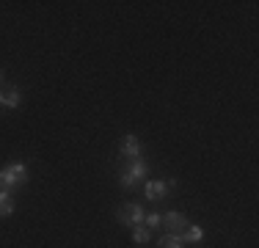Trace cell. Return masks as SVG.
Listing matches in <instances>:
<instances>
[{"label":"cell","instance_id":"11","mask_svg":"<svg viewBox=\"0 0 259 248\" xmlns=\"http://www.w3.org/2000/svg\"><path fill=\"white\" fill-rule=\"evenodd\" d=\"M157 248H185V243L180 234H165V237H160Z\"/></svg>","mask_w":259,"mask_h":248},{"label":"cell","instance_id":"14","mask_svg":"<svg viewBox=\"0 0 259 248\" xmlns=\"http://www.w3.org/2000/svg\"><path fill=\"white\" fill-rule=\"evenodd\" d=\"M0 80H3V69H0Z\"/></svg>","mask_w":259,"mask_h":248},{"label":"cell","instance_id":"4","mask_svg":"<svg viewBox=\"0 0 259 248\" xmlns=\"http://www.w3.org/2000/svg\"><path fill=\"white\" fill-rule=\"evenodd\" d=\"M163 226H165V234H182V229L188 226V218L182 213H165Z\"/></svg>","mask_w":259,"mask_h":248},{"label":"cell","instance_id":"7","mask_svg":"<svg viewBox=\"0 0 259 248\" xmlns=\"http://www.w3.org/2000/svg\"><path fill=\"white\" fill-rule=\"evenodd\" d=\"M124 171L135 179V182H141V179L149 174V163H146V160H141V157H138V160H130V166H127Z\"/></svg>","mask_w":259,"mask_h":248},{"label":"cell","instance_id":"2","mask_svg":"<svg viewBox=\"0 0 259 248\" xmlns=\"http://www.w3.org/2000/svg\"><path fill=\"white\" fill-rule=\"evenodd\" d=\"M174 185H177V179H149L146 188H144V193H146L149 201H160V198L168 196V188H174Z\"/></svg>","mask_w":259,"mask_h":248},{"label":"cell","instance_id":"5","mask_svg":"<svg viewBox=\"0 0 259 248\" xmlns=\"http://www.w3.org/2000/svg\"><path fill=\"white\" fill-rule=\"evenodd\" d=\"M20 102H22V91L17 86H9V89L0 91V105L3 108H20Z\"/></svg>","mask_w":259,"mask_h":248},{"label":"cell","instance_id":"3","mask_svg":"<svg viewBox=\"0 0 259 248\" xmlns=\"http://www.w3.org/2000/svg\"><path fill=\"white\" fill-rule=\"evenodd\" d=\"M144 207L141 204H135V201H130V204H121V210H119V221L124 223V226H141L144 223Z\"/></svg>","mask_w":259,"mask_h":248},{"label":"cell","instance_id":"1","mask_svg":"<svg viewBox=\"0 0 259 248\" xmlns=\"http://www.w3.org/2000/svg\"><path fill=\"white\" fill-rule=\"evenodd\" d=\"M25 182H28V166L25 163H11L0 171V188L9 190V193H14V190L22 188Z\"/></svg>","mask_w":259,"mask_h":248},{"label":"cell","instance_id":"12","mask_svg":"<svg viewBox=\"0 0 259 248\" xmlns=\"http://www.w3.org/2000/svg\"><path fill=\"white\" fill-rule=\"evenodd\" d=\"M144 226H146V229H157V226H163V215H157V213H146V215H144Z\"/></svg>","mask_w":259,"mask_h":248},{"label":"cell","instance_id":"10","mask_svg":"<svg viewBox=\"0 0 259 248\" xmlns=\"http://www.w3.org/2000/svg\"><path fill=\"white\" fill-rule=\"evenodd\" d=\"M149 237H152V229H146L144 223H141V226H133V240L138 245H146V243H149Z\"/></svg>","mask_w":259,"mask_h":248},{"label":"cell","instance_id":"9","mask_svg":"<svg viewBox=\"0 0 259 248\" xmlns=\"http://www.w3.org/2000/svg\"><path fill=\"white\" fill-rule=\"evenodd\" d=\"M11 213H14V196L0 188V218H9Z\"/></svg>","mask_w":259,"mask_h":248},{"label":"cell","instance_id":"13","mask_svg":"<svg viewBox=\"0 0 259 248\" xmlns=\"http://www.w3.org/2000/svg\"><path fill=\"white\" fill-rule=\"evenodd\" d=\"M119 182H121V188H124V190H133V188H135V185H138V182H135V179H133V177H130V174H127V171H121V177H119Z\"/></svg>","mask_w":259,"mask_h":248},{"label":"cell","instance_id":"8","mask_svg":"<svg viewBox=\"0 0 259 248\" xmlns=\"http://www.w3.org/2000/svg\"><path fill=\"white\" fill-rule=\"evenodd\" d=\"M180 237H182V243H201V240H204V229L196 226V223H188Z\"/></svg>","mask_w":259,"mask_h":248},{"label":"cell","instance_id":"6","mask_svg":"<svg viewBox=\"0 0 259 248\" xmlns=\"http://www.w3.org/2000/svg\"><path fill=\"white\" fill-rule=\"evenodd\" d=\"M121 154L130 160H138L141 157V141L135 138V135H124V141H121Z\"/></svg>","mask_w":259,"mask_h":248}]
</instances>
